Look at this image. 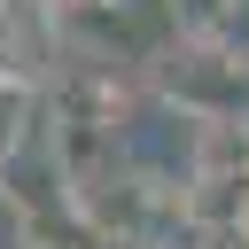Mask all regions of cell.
Here are the masks:
<instances>
[{
  "mask_svg": "<svg viewBox=\"0 0 249 249\" xmlns=\"http://www.w3.org/2000/svg\"><path fill=\"white\" fill-rule=\"evenodd\" d=\"M163 101L179 117H241L249 109V54L233 39H187L163 70Z\"/></svg>",
  "mask_w": 249,
  "mask_h": 249,
  "instance_id": "6da1fadb",
  "label": "cell"
},
{
  "mask_svg": "<svg viewBox=\"0 0 249 249\" xmlns=\"http://www.w3.org/2000/svg\"><path fill=\"white\" fill-rule=\"evenodd\" d=\"M241 148H249V109H241Z\"/></svg>",
  "mask_w": 249,
  "mask_h": 249,
  "instance_id": "7a4b0ae2",
  "label": "cell"
},
{
  "mask_svg": "<svg viewBox=\"0 0 249 249\" xmlns=\"http://www.w3.org/2000/svg\"><path fill=\"white\" fill-rule=\"evenodd\" d=\"M241 233H249V202H241Z\"/></svg>",
  "mask_w": 249,
  "mask_h": 249,
  "instance_id": "3957f363",
  "label": "cell"
}]
</instances>
